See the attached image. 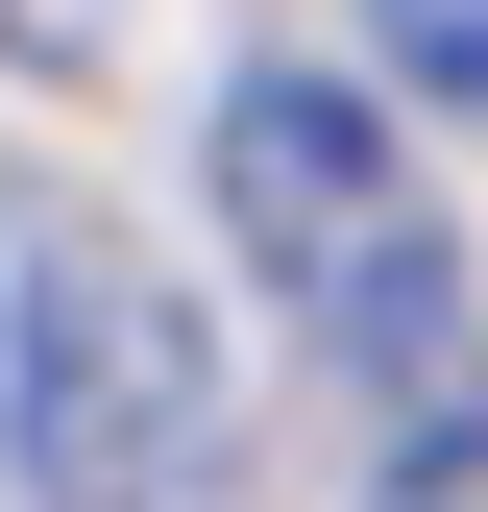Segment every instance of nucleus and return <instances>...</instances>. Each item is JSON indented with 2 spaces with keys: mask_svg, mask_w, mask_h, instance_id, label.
I'll list each match as a JSON object with an SVG mask.
<instances>
[{
  "mask_svg": "<svg viewBox=\"0 0 488 512\" xmlns=\"http://www.w3.org/2000/svg\"><path fill=\"white\" fill-rule=\"evenodd\" d=\"M220 244L269 269V317L342 366L366 415H464V391H488L464 220L391 171V122H366L342 74H244V98H220Z\"/></svg>",
  "mask_w": 488,
  "mask_h": 512,
  "instance_id": "nucleus-1",
  "label": "nucleus"
},
{
  "mask_svg": "<svg viewBox=\"0 0 488 512\" xmlns=\"http://www.w3.org/2000/svg\"><path fill=\"white\" fill-rule=\"evenodd\" d=\"M366 25H391V74H415V98H464V122H488V0H366Z\"/></svg>",
  "mask_w": 488,
  "mask_h": 512,
  "instance_id": "nucleus-4",
  "label": "nucleus"
},
{
  "mask_svg": "<svg viewBox=\"0 0 488 512\" xmlns=\"http://www.w3.org/2000/svg\"><path fill=\"white\" fill-rule=\"evenodd\" d=\"M0 439H25L49 512H196V464H220L196 293L98 220H25V269H0Z\"/></svg>",
  "mask_w": 488,
  "mask_h": 512,
  "instance_id": "nucleus-2",
  "label": "nucleus"
},
{
  "mask_svg": "<svg viewBox=\"0 0 488 512\" xmlns=\"http://www.w3.org/2000/svg\"><path fill=\"white\" fill-rule=\"evenodd\" d=\"M98 25H122V0H0V49H25V74H74Z\"/></svg>",
  "mask_w": 488,
  "mask_h": 512,
  "instance_id": "nucleus-5",
  "label": "nucleus"
},
{
  "mask_svg": "<svg viewBox=\"0 0 488 512\" xmlns=\"http://www.w3.org/2000/svg\"><path fill=\"white\" fill-rule=\"evenodd\" d=\"M366 512H488V391L464 415H391V488H366Z\"/></svg>",
  "mask_w": 488,
  "mask_h": 512,
  "instance_id": "nucleus-3",
  "label": "nucleus"
}]
</instances>
